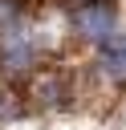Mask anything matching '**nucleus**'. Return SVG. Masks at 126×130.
<instances>
[{"label":"nucleus","mask_w":126,"mask_h":130,"mask_svg":"<svg viewBox=\"0 0 126 130\" xmlns=\"http://www.w3.org/2000/svg\"><path fill=\"white\" fill-rule=\"evenodd\" d=\"M28 93H33V102H37L41 110H65V106H69V81L61 77V69H41V73H33Z\"/></svg>","instance_id":"2"},{"label":"nucleus","mask_w":126,"mask_h":130,"mask_svg":"<svg viewBox=\"0 0 126 130\" xmlns=\"http://www.w3.org/2000/svg\"><path fill=\"white\" fill-rule=\"evenodd\" d=\"M98 69L110 85L122 81V73H126V37H122V28L110 32L106 41H98Z\"/></svg>","instance_id":"3"},{"label":"nucleus","mask_w":126,"mask_h":130,"mask_svg":"<svg viewBox=\"0 0 126 130\" xmlns=\"http://www.w3.org/2000/svg\"><path fill=\"white\" fill-rule=\"evenodd\" d=\"M24 98L20 93H12V89H0V122H12V118H20L24 114Z\"/></svg>","instance_id":"5"},{"label":"nucleus","mask_w":126,"mask_h":130,"mask_svg":"<svg viewBox=\"0 0 126 130\" xmlns=\"http://www.w3.org/2000/svg\"><path fill=\"white\" fill-rule=\"evenodd\" d=\"M24 24V4L20 0H0V32H12Z\"/></svg>","instance_id":"4"},{"label":"nucleus","mask_w":126,"mask_h":130,"mask_svg":"<svg viewBox=\"0 0 126 130\" xmlns=\"http://www.w3.org/2000/svg\"><path fill=\"white\" fill-rule=\"evenodd\" d=\"M69 24H73L77 37H85V41H93V45L122 28V24H118V4H114V0H85V4H77V8L69 12Z\"/></svg>","instance_id":"1"}]
</instances>
